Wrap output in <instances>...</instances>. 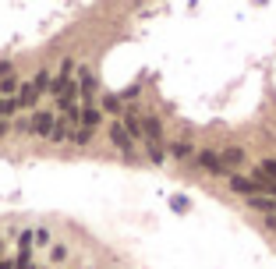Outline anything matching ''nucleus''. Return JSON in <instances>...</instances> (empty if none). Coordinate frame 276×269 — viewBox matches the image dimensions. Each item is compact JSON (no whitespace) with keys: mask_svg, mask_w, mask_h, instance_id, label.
<instances>
[{"mask_svg":"<svg viewBox=\"0 0 276 269\" xmlns=\"http://www.w3.org/2000/svg\"><path fill=\"white\" fill-rule=\"evenodd\" d=\"M29 124H32V134H46V138H53V131H57V121H53L46 110H36Z\"/></svg>","mask_w":276,"mask_h":269,"instance_id":"f257e3e1","label":"nucleus"},{"mask_svg":"<svg viewBox=\"0 0 276 269\" xmlns=\"http://www.w3.org/2000/svg\"><path fill=\"white\" fill-rule=\"evenodd\" d=\"M230 188L237 192V195H248V199H255L262 188L255 184V181H248V177H230Z\"/></svg>","mask_w":276,"mask_h":269,"instance_id":"f03ea898","label":"nucleus"},{"mask_svg":"<svg viewBox=\"0 0 276 269\" xmlns=\"http://www.w3.org/2000/svg\"><path fill=\"white\" fill-rule=\"evenodd\" d=\"M110 138H114V145H121L124 152L131 149V134H128V128H124L121 121H117V124H110Z\"/></svg>","mask_w":276,"mask_h":269,"instance_id":"7ed1b4c3","label":"nucleus"},{"mask_svg":"<svg viewBox=\"0 0 276 269\" xmlns=\"http://www.w3.org/2000/svg\"><path fill=\"white\" fill-rule=\"evenodd\" d=\"M36 96H39V89H36V82H32V85H21V92H18V106H25V110H32V106H36Z\"/></svg>","mask_w":276,"mask_h":269,"instance_id":"20e7f679","label":"nucleus"},{"mask_svg":"<svg viewBox=\"0 0 276 269\" xmlns=\"http://www.w3.org/2000/svg\"><path fill=\"white\" fill-rule=\"evenodd\" d=\"M199 163H202L206 170H212V174L223 170V156H216V152H199Z\"/></svg>","mask_w":276,"mask_h":269,"instance_id":"39448f33","label":"nucleus"},{"mask_svg":"<svg viewBox=\"0 0 276 269\" xmlns=\"http://www.w3.org/2000/svg\"><path fill=\"white\" fill-rule=\"evenodd\" d=\"M145 138L159 145V138H163V128H159V117H145Z\"/></svg>","mask_w":276,"mask_h":269,"instance_id":"423d86ee","label":"nucleus"},{"mask_svg":"<svg viewBox=\"0 0 276 269\" xmlns=\"http://www.w3.org/2000/svg\"><path fill=\"white\" fill-rule=\"evenodd\" d=\"M96 124H99V110L85 106V110H81V128H85V131H96Z\"/></svg>","mask_w":276,"mask_h":269,"instance_id":"0eeeda50","label":"nucleus"},{"mask_svg":"<svg viewBox=\"0 0 276 269\" xmlns=\"http://www.w3.org/2000/svg\"><path fill=\"white\" fill-rule=\"evenodd\" d=\"M124 128H128L131 138H145V121H142V117H128V121H124Z\"/></svg>","mask_w":276,"mask_h":269,"instance_id":"6e6552de","label":"nucleus"},{"mask_svg":"<svg viewBox=\"0 0 276 269\" xmlns=\"http://www.w3.org/2000/svg\"><path fill=\"white\" fill-rule=\"evenodd\" d=\"M78 82H81V96H85V99H92V89H96L92 71H78Z\"/></svg>","mask_w":276,"mask_h":269,"instance_id":"1a4fd4ad","label":"nucleus"},{"mask_svg":"<svg viewBox=\"0 0 276 269\" xmlns=\"http://www.w3.org/2000/svg\"><path fill=\"white\" fill-rule=\"evenodd\" d=\"M241 159H244V152H241V149H227V152H223V167H237Z\"/></svg>","mask_w":276,"mask_h":269,"instance_id":"9d476101","label":"nucleus"},{"mask_svg":"<svg viewBox=\"0 0 276 269\" xmlns=\"http://www.w3.org/2000/svg\"><path fill=\"white\" fill-rule=\"evenodd\" d=\"M18 110V96H11V99H0V117H7L11 121V114Z\"/></svg>","mask_w":276,"mask_h":269,"instance_id":"9b49d317","label":"nucleus"},{"mask_svg":"<svg viewBox=\"0 0 276 269\" xmlns=\"http://www.w3.org/2000/svg\"><path fill=\"white\" fill-rule=\"evenodd\" d=\"M36 89L43 92V89H53V82H50V71H39L36 74Z\"/></svg>","mask_w":276,"mask_h":269,"instance_id":"f8f14e48","label":"nucleus"},{"mask_svg":"<svg viewBox=\"0 0 276 269\" xmlns=\"http://www.w3.org/2000/svg\"><path fill=\"white\" fill-rule=\"evenodd\" d=\"M0 89H4V99H11V92H21L14 78H4V82H0Z\"/></svg>","mask_w":276,"mask_h":269,"instance_id":"ddd939ff","label":"nucleus"},{"mask_svg":"<svg viewBox=\"0 0 276 269\" xmlns=\"http://www.w3.org/2000/svg\"><path fill=\"white\" fill-rule=\"evenodd\" d=\"M262 174H266L269 181H276V159H262Z\"/></svg>","mask_w":276,"mask_h":269,"instance_id":"4468645a","label":"nucleus"},{"mask_svg":"<svg viewBox=\"0 0 276 269\" xmlns=\"http://www.w3.org/2000/svg\"><path fill=\"white\" fill-rule=\"evenodd\" d=\"M252 205H255V209H276V199H259V195H255Z\"/></svg>","mask_w":276,"mask_h":269,"instance_id":"2eb2a0df","label":"nucleus"},{"mask_svg":"<svg viewBox=\"0 0 276 269\" xmlns=\"http://www.w3.org/2000/svg\"><path fill=\"white\" fill-rule=\"evenodd\" d=\"M149 156H152V163H163V149L156 142H149Z\"/></svg>","mask_w":276,"mask_h":269,"instance_id":"dca6fc26","label":"nucleus"},{"mask_svg":"<svg viewBox=\"0 0 276 269\" xmlns=\"http://www.w3.org/2000/svg\"><path fill=\"white\" fill-rule=\"evenodd\" d=\"M103 106H106V110H110V114H117V110H121V103H117V99H114V96H106V99H103Z\"/></svg>","mask_w":276,"mask_h":269,"instance_id":"f3484780","label":"nucleus"},{"mask_svg":"<svg viewBox=\"0 0 276 269\" xmlns=\"http://www.w3.org/2000/svg\"><path fill=\"white\" fill-rule=\"evenodd\" d=\"M64 138H68V128H64V124H57V131H53V142H64Z\"/></svg>","mask_w":276,"mask_h":269,"instance_id":"a211bd4d","label":"nucleus"},{"mask_svg":"<svg viewBox=\"0 0 276 269\" xmlns=\"http://www.w3.org/2000/svg\"><path fill=\"white\" fill-rule=\"evenodd\" d=\"M89 138H92V131H85V128H78V134H74V142H81V145H85Z\"/></svg>","mask_w":276,"mask_h":269,"instance_id":"6ab92c4d","label":"nucleus"},{"mask_svg":"<svg viewBox=\"0 0 276 269\" xmlns=\"http://www.w3.org/2000/svg\"><path fill=\"white\" fill-rule=\"evenodd\" d=\"M0 134H7V117H0Z\"/></svg>","mask_w":276,"mask_h":269,"instance_id":"aec40b11","label":"nucleus"}]
</instances>
